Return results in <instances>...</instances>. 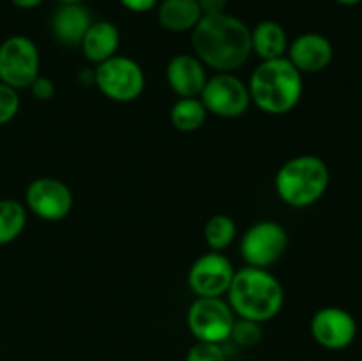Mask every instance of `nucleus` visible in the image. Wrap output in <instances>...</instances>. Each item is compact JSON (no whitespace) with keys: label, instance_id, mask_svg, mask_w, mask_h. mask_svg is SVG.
Segmentation results:
<instances>
[{"label":"nucleus","instance_id":"4be33fe9","mask_svg":"<svg viewBox=\"0 0 362 361\" xmlns=\"http://www.w3.org/2000/svg\"><path fill=\"white\" fill-rule=\"evenodd\" d=\"M262 336H264V329H262L260 322L237 317L230 340H233L240 347H255L257 343H260Z\"/></svg>","mask_w":362,"mask_h":361},{"label":"nucleus","instance_id":"dca6fc26","mask_svg":"<svg viewBox=\"0 0 362 361\" xmlns=\"http://www.w3.org/2000/svg\"><path fill=\"white\" fill-rule=\"evenodd\" d=\"M81 52L92 64H101L117 55L120 46V32L108 20H94L81 39Z\"/></svg>","mask_w":362,"mask_h":361},{"label":"nucleus","instance_id":"a211bd4d","mask_svg":"<svg viewBox=\"0 0 362 361\" xmlns=\"http://www.w3.org/2000/svg\"><path fill=\"white\" fill-rule=\"evenodd\" d=\"M288 50L286 32L278 21L264 20L251 30V52L257 53L262 60H272L285 57Z\"/></svg>","mask_w":362,"mask_h":361},{"label":"nucleus","instance_id":"9d476101","mask_svg":"<svg viewBox=\"0 0 362 361\" xmlns=\"http://www.w3.org/2000/svg\"><path fill=\"white\" fill-rule=\"evenodd\" d=\"M27 209L45 222H60L73 209V193L66 183L53 177H39L25 191Z\"/></svg>","mask_w":362,"mask_h":361},{"label":"nucleus","instance_id":"f3484780","mask_svg":"<svg viewBox=\"0 0 362 361\" xmlns=\"http://www.w3.org/2000/svg\"><path fill=\"white\" fill-rule=\"evenodd\" d=\"M204 18L197 0H159L158 20L170 32H191Z\"/></svg>","mask_w":362,"mask_h":361},{"label":"nucleus","instance_id":"bb28decb","mask_svg":"<svg viewBox=\"0 0 362 361\" xmlns=\"http://www.w3.org/2000/svg\"><path fill=\"white\" fill-rule=\"evenodd\" d=\"M197 2L198 6H200L204 16H207V14L225 13L228 0H197Z\"/></svg>","mask_w":362,"mask_h":361},{"label":"nucleus","instance_id":"f8f14e48","mask_svg":"<svg viewBox=\"0 0 362 361\" xmlns=\"http://www.w3.org/2000/svg\"><path fill=\"white\" fill-rule=\"evenodd\" d=\"M310 331L315 342L329 350H343L357 338V322L350 311L339 306H324L311 317Z\"/></svg>","mask_w":362,"mask_h":361},{"label":"nucleus","instance_id":"f03ea898","mask_svg":"<svg viewBox=\"0 0 362 361\" xmlns=\"http://www.w3.org/2000/svg\"><path fill=\"white\" fill-rule=\"evenodd\" d=\"M226 296V303L237 317L250 319L260 324L274 319L285 303L281 282L269 269L253 265L235 271Z\"/></svg>","mask_w":362,"mask_h":361},{"label":"nucleus","instance_id":"aec40b11","mask_svg":"<svg viewBox=\"0 0 362 361\" xmlns=\"http://www.w3.org/2000/svg\"><path fill=\"white\" fill-rule=\"evenodd\" d=\"M27 225V209L21 202L13 198L0 200V246L13 243Z\"/></svg>","mask_w":362,"mask_h":361},{"label":"nucleus","instance_id":"a878e982","mask_svg":"<svg viewBox=\"0 0 362 361\" xmlns=\"http://www.w3.org/2000/svg\"><path fill=\"white\" fill-rule=\"evenodd\" d=\"M120 6L131 13H148L159 4V0H119Z\"/></svg>","mask_w":362,"mask_h":361},{"label":"nucleus","instance_id":"1a4fd4ad","mask_svg":"<svg viewBox=\"0 0 362 361\" xmlns=\"http://www.w3.org/2000/svg\"><path fill=\"white\" fill-rule=\"evenodd\" d=\"M200 99L209 113L223 119H237L244 115L251 105L247 84L233 73H218L209 78Z\"/></svg>","mask_w":362,"mask_h":361},{"label":"nucleus","instance_id":"b1692460","mask_svg":"<svg viewBox=\"0 0 362 361\" xmlns=\"http://www.w3.org/2000/svg\"><path fill=\"white\" fill-rule=\"evenodd\" d=\"M186 361H226L221 343L197 342L186 354Z\"/></svg>","mask_w":362,"mask_h":361},{"label":"nucleus","instance_id":"7ed1b4c3","mask_svg":"<svg viewBox=\"0 0 362 361\" xmlns=\"http://www.w3.org/2000/svg\"><path fill=\"white\" fill-rule=\"evenodd\" d=\"M247 88L251 103L257 108L271 115H285L303 98V73L290 62L288 57L262 60L251 73Z\"/></svg>","mask_w":362,"mask_h":361},{"label":"nucleus","instance_id":"5701e85b","mask_svg":"<svg viewBox=\"0 0 362 361\" xmlns=\"http://www.w3.org/2000/svg\"><path fill=\"white\" fill-rule=\"evenodd\" d=\"M20 96L16 88L0 81V126L9 124L20 112Z\"/></svg>","mask_w":362,"mask_h":361},{"label":"nucleus","instance_id":"39448f33","mask_svg":"<svg viewBox=\"0 0 362 361\" xmlns=\"http://www.w3.org/2000/svg\"><path fill=\"white\" fill-rule=\"evenodd\" d=\"M94 85L112 101L131 103L144 92L145 74L140 64L131 57L113 55L95 66Z\"/></svg>","mask_w":362,"mask_h":361},{"label":"nucleus","instance_id":"c756f323","mask_svg":"<svg viewBox=\"0 0 362 361\" xmlns=\"http://www.w3.org/2000/svg\"><path fill=\"white\" fill-rule=\"evenodd\" d=\"M60 4H74V2H83V0H59Z\"/></svg>","mask_w":362,"mask_h":361},{"label":"nucleus","instance_id":"412c9836","mask_svg":"<svg viewBox=\"0 0 362 361\" xmlns=\"http://www.w3.org/2000/svg\"><path fill=\"white\" fill-rule=\"evenodd\" d=\"M237 236V225L228 214H214L205 223L204 237L212 251H223L233 243Z\"/></svg>","mask_w":362,"mask_h":361},{"label":"nucleus","instance_id":"20e7f679","mask_svg":"<svg viewBox=\"0 0 362 361\" xmlns=\"http://www.w3.org/2000/svg\"><path fill=\"white\" fill-rule=\"evenodd\" d=\"M331 180L327 163L315 154L288 159L276 173V193L286 205L310 207L325 195Z\"/></svg>","mask_w":362,"mask_h":361},{"label":"nucleus","instance_id":"6e6552de","mask_svg":"<svg viewBox=\"0 0 362 361\" xmlns=\"http://www.w3.org/2000/svg\"><path fill=\"white\" fill-rule=\"evenodd\" d=\"M288 248L285 227L272 219H262L251 225L240 239V255L253 268L269 269L281 260Z\"/></svg>","mask_w":362,"mask_h":361},{"label":"nucleus","instance_id":"6ab92c4d","mask_svg":"<svg viewBox=\"0 0 362 361\" xmlns=\"http://www.w3.org/2000/svg\"><path fill=\"white\" fill-rule=\"evenodd\" d=\"M207 115L209 112L200 98H179L170 112L172 124L184 133L200 130L207 120Z\"/></svg>","mask_w":362,"mask_h":361},{"label":"nucleus","instance_id":"4468645a","mask_svg":"<svg viewBox=\"0 0 362 361\" xmlns=\"http://www.w3.org/2000/svg\"><path fill=\"white\" fill-rule=\"evenodd\" d=\"M205 64L191 53H179L166 66V80L179 98H200L207 84Z\"/></svg>","mask_w":362,"mask_h":361},{"label":"nucleus","instance_id":"2eb2a0df","mask_svg":"<svg viewBox=\"0 0 362 361\" xmlns=\"http://www.w3.org/2000/svg\"><path fill=\"white\" fill-rule=\"evenodd\" d=\"M92 14L83 2L60 4L52 16V34L64 46H80L85 32L92 25Z\"/></svg>","mask_w":362,"mask_h":361},{"label":"nucleus","instance_id":"9b49d317","mask_svg":"<svg viewBox=\"0 0 362 361\" xmlns=\"http://www.w3.org/2000/svg\"><path fill=\"white\" fill-rule=\"evenodd\" d=\"M235 269L221 251H209L202 255L187 273V285L197 297H221L232 283Z\"/></svg>","mask_w":362,"mask_h":361},{"label":"nucleus","instance_id":"ddd939ff","mask_svg":"<svg viewBox=\"0 0 362 361\" xmlns=\"http://www.w3.org/2000/svg\"><path fill=\"white\" fill-rule=\"evenodd\" d=\"M288 60L300 73H320L327 69L334 57L332 42L317 32L297 35L288 45Z\"/></svg>","mask_w":362,"mask_h":361},{"label":"nucleus","instance_id":"f257e3e1","mask_svg":"<svg viewBox=\"0 0 362 361\" xmlns=\"http://www.w3.org/2000/svg\"><path fill=\"white\" fill-rule=\"evenodd\" d=\"M194 55L218 73H233L251 55V28L233 14H207L191 30Z\"/></svg>","mask_w":362,"mask_h":361},{"label":"nucleus","instance_id":"c85d7f7f","mask_svg":"<svg viewBox=\"0 0 362 361\" xmlns=\"http://www.w3.org/2000/svg\"><path fill=\"white\" fill-rule=\"evenodd\" d=\"M338 4H341V6H357V4H361L362 0H336Z\"/></svg>","mask_w":362,"mask_h":361},{"label":"nucleus","instance_id":"393cba45","mask_svg":"<svg viewBox=\"0 0 362 361\" xmlns=\"http://www.w3.org/2000/svg\"><path fill=\"white\" fill-rule=\"evenodd\" d=\"M28 88H30L32 96L35 99H39V101H48V99H52L55 96V85H53V81L49 78L41 76V74L32 81Z\"/></svg>","mask_w":362,"mask_h":361},{"label":"nucleus","instance_id":"423d86ee","mask_svg":"<svg viewBox=\"0 0 362 361\" xmlns=\"http://www.w3.org/2000/svg\"><path fill=\"white\" fill-rule=\"evenodd\" d=\"M41 57L27 35H11L0 42V81L9 87L28 88L39 76Z\"/></svg>","mask_w":362,"mask_h":361},{"label":"nucleus","instance_id":"cd10ccee","mask_svg":"<svg viewBox=\"0 0 362 361\" xmlns=\"http://www.w3.org/2000/svg\"><path fill=\"white\" fill-rule=\"evenodd\" d=\"M18 9H34V7L41 6L45 0H11Z\"/></svg>","mask_w":362,"mask_h":361},{"label":"nucleus","instance_id":"0eeeda50","mask_svg":"<svg viewBox=\"0 0 362 361\" xmlns=\"http://www.w3.org/2000/svg\"><path fill=\"white\" fill-rule=\"evenodd\" d=\"M237 315L221 297H197L187 310V328L197 342L223 343L230 340Z\"/></svg>","mask_w":362,"mask_h":361}]
</instances>
